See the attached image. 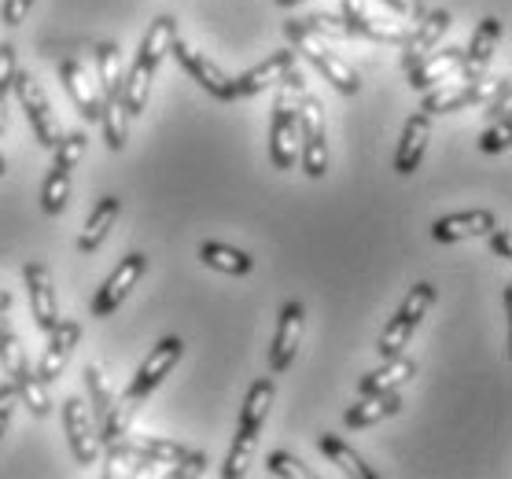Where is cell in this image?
Segmentation results:
<instances>
[{"label": "cell", "instance_id": "obj_8", "mask_svg": "<svg viewBox=\"0 0 512 479\" xmlns=\"http://www.w3.org/2000/svg\"><path fill=\"white\" fill-rule=\"evenodd\" d=\"M170 52H174L177 63H181V67H185V71L192 74V78H196L210 96H214V100H236V82L222 71V67H218V63H214V59H207L203 52H196V48H188L181 37L170 45Z\"/></svg>", "mask_w": 512, "mask_h": 479}, {"label": "cell", "instance_id": "obj_39", "mask_svg": "<svg viewBox=\"0 0 512 479\" xmlns=\"http://www.w3.org/2000/svg\"><path fill=\"white\" fill-rule=\"evenodd\" d=\"M266 468L273 472V476H280V479H314V468L306 465V461H299L295 454H284V450L269 454L266 457Z\"/></svg>", "mask_w": 512, "mask_h": 479}, {"label": "cell", "instance_id": "obj_32", "mask_svg": "<svg viewBox=\"0 0 512 479\" xmlns=\"http://www.w3.org/2000/svg\"><path fill=\"white\" fill-rule=\"evenodd\" d=\"M152 67H144V63H133L129 74L122 78V104H126L129 115H140L144 107H148V89H152Z\"/></svg>", "mask_w": 512, "mask_h": 479}, {"label": "cell", "instance_id": "obj_23", "mask_svg": "<svg viewBox=\"0 0 512 479\" xmlns=\"http://www.w3.org/2000/svg\"><path fill=\"white\" fill-rule=\"evenodd\" d=\"M398 409H402V398L395 391H380V395H361L354 406L343 413V421L350 428H369V424L384 421V417H395Z\"/></svg>", "mask_w": 512, "mask_h": 479}, {"label": "cell", "instance_id": "obj_43", "mask_svg": "<svg viewBox=\"0 0 512 479\" xmlns=\"http://www.w3.org/2000/svg\"><path fill=\"white\" fill-rule=\"evenodd\" d=\"M85 133L78 129V133H67V137H59L56 144V166H63V170H74V166L82 163L85 155Z\"/></svg>", "mask_w": 512, "mask_h": 479}, {"label": "cell", "instance_id": "obj_46", "mask_svg": "<svg viewBox=\"0 0 512 479\" xmlns=\"http://www.w3.org/2000/svg\"><path fill=\"white\" fill-rule=\"evenodd\" d=\"M177 468H170L166 476L170 479H188V476H203L207 472V457L203 454H185L181 461H174Z\"/></svg>", "mask_w": 512, "mask_h": 479}, {"label": "cell", "instance_id": "obj_21", "mask_svg": "<svg viewBox=\"0 0 512 479\" xmlns=\"http://www.w3.org/2000/svg\"><path fill=\"white\" fill-rule=\"evenodd\" d=\"M155 465H163V461L148 457L137 443H129V439H118V443L107 446L104 476H148V472H155Z\"/></svg>", "mask_w": 512, "mask_h": 479}, {"label": "cell", "instance_id": "obj_18", "mask_svg": "<svg viewBox=\"0 0 512 479\" xmlns=\"http://www.w3.org/2000/svg\"><path fill=\"white\" fill-rule=\"evenodd\" d=\"M494 229V214L490 211H465V214H450V218H439L431 225V236L439 244H457V240H472V236H487Z\"/></svg>", "mask_w": 512, "mask_h": 479}, {"label": "cell", "instance_id": "obj_16", "mask_svg": "<svg viewBox=\"0 0 512 479\" xmlns=\"http://www.w3.org/2000/svg\"><path fill=\"white\" fill-rule=\"evenodd\" d=\"M78 339H82V325H78V321H59V325L52 328L48 351H45V358H41V369H37V376H41L45 384H56L59 380V373L67 369L70 354L78 347Z\"/></svg>", "mask_w": 512, "mask_h": 479}, {"label": "cell", "instance_id": "obj_19", "mask_svg": "<svg viewBox=\"0 0 512 479\" xmlns=\"http://www.w3.org/2000/svg\"><path fill=\"white\" fill-rule=\"evenodd\" d=\"M295 67V52H277V56H269L266 63H258L251 67L247 74L236 78V96H258L266 93L269 85H277L284 78V71Z\"/></svg>", "mask_w": 512, "mask_h": 479}, {"label": "cell", "instance_id": "obj_54", "mask_svg": "<svg viewBox=\"0 0 512 479\" xmlns=\"http://www.w3.org/2000/svg\"><path fill=\"white\" fill-rule=\"evenodd\" d=\"M0 177H4V159H0Z\"/></svg>", "mask_w": 512, "mask_h": 479}, {"label": "cell", "instance_id": "obj_27", "mask_svg": "<svg viewBox=\"0 0 512 479\" xmlns=\"http://www.w3.org/2000/svg\"><path fill=\"white\" fill-rule=\"evenodd\" d=\"M122 63H118V45L104 41L96 45V82L104 89V100H122Z\"/></svg>", "mask_w": 512, "mask_h": 479}, {"label": "cell", "instance_id": "obj_29", "mask_svg": "<svg viewBox=\"0 0 512 479\" xmlns=\"http://www.w3.org/2000/svg\"><path fill=\"white\" fill-rule=\"evenodd\" d=\"M12 387H15V395H19V402H23L34 417H48V413H52V398H48V391H45V380L37 373H30V365H26L23 373L12 376Z\"/></svg>", "mask_w": 512, "mask_h": 479}, {"label": "cell", "instance_id": "obj_9", "mask_svg": "<svg viewBox=\"0 0 512 479\" xmlns=\"http://www.w3.org/2000/svg\"><path fill=\"white\" fill-rule=\"evenodd\" d=\"M498 85L501 82H494V78H476V82L450 85V89H439V93L424 96L420 111H424V115H450V111H461V107H472V104L490 100V96L498 93Z\"/></svg>", "mask_w": 512, "mask_h": 479}, {"label": "cell", "instance_id": "obj_41", "mask_svg": "<svg viewBox=\"0 0 512 479\" xmlns=\"http://www.w3.org/2000/svg\"><path fill=\"white\" fill-rule=\"evenodd\" d=\"M409 336H413V328H409L406 321L391 317V325L384 328V336H380V343H376L380 358H395V354H402V347L409 343Z\"/></svg>", "mask_w": 512, "mask_h": 479}, {"label": "cell", "instance_id": "obj_31", "mask_svg": "<svg viewBox=\"0 0 512 479\" xmlns=\"http://www.w3.org/2000/svg\"><path fill=\"white\" fill-rule=\"evenodd\" d=\"M317 446H321V454L328 457V461H332V465H339L343 468V472H347V476H358V479H376V472L369 465H365V461H361L358 454H354V450H350L347 443H343V439H336V435H321V439H317Z\"/></svg>", "mask_w": 512, "mask_h": 479}, {"label": "cell", "instance_id": "obj_25", "mask_svg": "<svg viewBox=\"0 0 512 479\" xmlns=\"http://www.w3.org/2000/svg\"><path fill=\"white\" fill-rule=\"evenodd\" d=\"M177 41V19L174 15H163V19H155L152 26H148V37H144V45H140V63L144 67H159L163 63V56H170V45Z\"/></svg>", "mask_w": 512, "mask_h": 479}, {"label": "cell", "instance_id": "obj_52", "mask_svg": "<svg viewBox=\"0 0 512 479\" xmlns=\"http://www.w3.org/2000/svg\"><path fill=\"white\" fill-rule=\"evenodd\" d=\"M280 8H291V4H299V0H277Z\"/></svg>", "mask_w": 512, "mask_h": 479}, {"label": "cell", "instance_id": "obj_17", "mask_svg": "<svg viewBox=\"0 0 512 479\" xmlns=\"http://www.w3.org/2000/svg\"><path fill=\"white\" fill-rule=\"evenodd\" d=\"M428 137H431V115L417 111V115L406 118V126H402V141H398V155H395V170L398 174H413L424 159V148H428Z\"/></svg>", "mask_w": 512, "mask_h": 479}, {"label": "cell", "instance_id": "obj_37", "mask_svg": "<svg viewBox=\"0 0 512 479\" xmlns=\"http://www.w3.org/2000/svg\"><path fill=\"white\" fill-rule=\"evenodd\" d=\"M435 303V288L431 284H417L413 292L406 295V303H402V310H398V321H406L409 328H417L420 325V317H424V310Z\"/></svg>", "mask_w": 512, "mask_h": 479}, {"label": "cell", "instance_id": "obj_22", "mask_svg": "<svg viewBox=\"0 0 512 479\" xmlns=\"http://www.w3.org/2000/svg\"><path fill=\"white\" fill-rule=\"evenodd\" d=\"M118 214H122V199L118 196H104L100 203H96L93 211H89V218H85V233L78 236V251H96V247L104 244L107 233H111V225L118 222Z\"/></svg>", "mask_w": 512, "mask_h": 479}, {"label": "cell", "instance_id": "obj_6", "mask_svg": "<svg viewBox=\"0 0 512 479\" xmlns=\"http://www.w3.org/2000/svg\"><path fill=\"white\" fill-rule=\"evenodd\" d=\"M343 23H347L350 34L373 37V41H384V45H402L409 37L406 23L369 12V0H343Z\"/></svg>", "mask_w": 512, "mask_h": 479}, {"label": "cell", "instance_id": "obj_5", "mask_svg": "<svg viewBox=\"0 0 512 479\" xmlns=\"http://www.w3.org/2000/svg\"><path fill=\"white\" fill-rule=\"evenodd\" d=\"M148 273V255H140V251H133V255H126L122 262H118V269L107 277V284L96 292L93 299V310L89 314L93 317H111L118 310V306L126 303V295L133 292V284L140 281Z\"/></svg>", "mask_w": 512, "mask_h": 479}, {"label": "cell", "instance_id": "obj_11", "mask_svg": "<svg viewBox=\"0 0 512 479\" xmlns=\"http://www.w3.org/2000/svg\"><path fill=\"white\" fill-rule=\"evenodd\" d=\"M23 277H26V288H30V310H34L37 328L52 332V328L59 325L52 273H48V266H41V262H26V266H23Z\"/></svg>", "mask_w": 512, "mask_h": 479}, {"label": "cell", "instance_id": "obj_10", "mask_svg": "<svg viewBox=\"0 0 512 479\" xmlns=\"http://www.w3.org/2000/svg\"><path fill=\"white\" fill-rule=\"evenodd\" d=\"M181 354H185V343L177 336H166L159 347H155L152 354H148V362L140 365L137 376H133V384L126 387V395L129 398H144V395H152L155 387L163 384V376L174 369L177 362H181Z\"/></svg>", "mask_w": 512, "mask_h": 479}, {"label": "cell", "instance_id": "obj_49", "mask_svg": "<svg viewBox=\"0 0 512 479\" xmlns=\"http://www.w3.org/2000/svg\"><path fill=\"white\" fill-rule=\"evenodd\" d=\"M19 406V395H15V387H0V435L8 432V421H12V409Z\"/></svg>", "mask_w": 512, "mask_h": 479}, {"label": "cell", "instance_id": "obj_12", "mask_svg": "<svg viewBox=\"0 0 512 479\" xmlns=\"http://www.w3.org/2000/svg\"><path fill=\"white\" fill-rule=\"evenodd\" d=\"M450 23H454V19H450V12H443V8L424 15V19L413 26V34L402 41V45H406V52H402V67L409 71V67H417L424 56H431V52L439 48V41H443V34L450 30Z\"/></svg>", "mask_w": 512, "mask_h": 479}, {"label": "cell", "instance_id": "obj_20", "mask_svg": "<svg viewBox=\"0 0 512 479\" xmlns=\"http://www.w3.org/2000/svg\"><path fill=\"white\" fill-rule=\"evenodd\" d=\"M461 52L465 48H435L431 56H424L417 67H409V89H431L435 82H443L461 67Z\"/></svg>", "mask_w": 512, "mask_h": 479}, {"label": "cell", "instance_id": "obj_26", "mask_svg": "<svg viewBox=\"0 0 512 479\" xmlns=\"http://www.w3.org/2000/svg\"><path fill=\"white\" fill-rule=\"evenodd\" d=\"M269 406H273V380L262 376V380H255L251 391H247V402H244V409H240V432L258 435V428H262L269 417Z\"/></svg>", "mask_w": 512, "mask_h": 479}, {"label": "cell", "instance_id": "obj_51", "mask_svg": "<svg viewBox=\"0 0 512 479\" xmlns=\"http://www.w3.org/2000/svg\"><path fill=\"white\" fill-rule=\"evenodd\" d=\"M8 306H12V295H8V292H4V288H0V314H4Z\"/></svg>", "mask_w": 512, "mask_h": 479}, {"label": "cell", "instance_id": "obj_24", "mask_svg": "<svg viewBox=\"0 0 512 479\" xmlns=\"http://www.w3.org/2000/svg\"><path fill=\"white\" fill-rule=\"evenodd\" d=\"M413 376H417V362H413V358H402V354H395V358H387L384 369H376V373H369L365 380H361V395L395 391V387H402L406 380H413Z\"/></svg>", "mask_w": 512, "mask_h": 479}, {"label": "cell", "instance_id": "obj_42", "mask_svg": "<svg viewBox=\"0 0 512 479\" xmlns=\"http://www.w3.org/2000/svg\"><path fill=\"white\" fill-rule=\"evenodd\" d=\"M15 45L12 41H4L0 45V133L8 129V118H4V100H8V89H12V78H15Z\"/></svg>", "mask_w": 512, "mask_h": 479}, {"label": "cell", "instance_id": "obj_30", "mask_svg": "<svg viewBox=\"0 0 512 479\" xmlns=\"http://www.w3.org/2000/svg\"><path fill=\"white\" fill-rule=\"evenodd\" d=\"M133 409H137V398L115 395L111 409H107L104 421H100V446H111V443H118V439H126L129 421H133Z\"/></svg>", "mask_w": 512, "mask_h": 479}, {"label": "cell", "instance_id": "obj_28", "mask_svg": "<svg viewBox=\"0 0 512 479\" xmlns=\"http://www.w3.org/2000/svg\"><path fill=\"white\" fill-rule=\"evenodd\" d=\"M199 258H203L210 269H222L229 277H244V273H251V266H255V258L247 255V251H236V247H229V244H214V240L199 247Z\"/></svg>", "mask_w": 512, "mask_h": 479}, {"label": "cell", "instance_id": "obj_35", "mask_svg": "<svg viewBox=\"0 0 512 479\" xmlns=\"http://www.w3.org/2000/svg\"><path fill=\"white\" fill-rule=\"evenodd\" d=\"M255 450H258V435H251V432H236L233 454H229V461H225L222 476H225V479H240V476H247V465L255 461Z\"/></svg>", "mask_w": 512, "mask_h": 479}, {"label": "cell", "instance_id": "obj_4", "mask_svg": "<svg viewBox=\"0 0 512 479\" xmlns=\"http://www.w3.org/2000/svg\"><path fill=\"white\" fill-rule=\"evenodd\" d=\"M59 82L67 85L70 100H74V107H78V115H82L85 122H100V115H104V89H100L96 74L89 71L85 63L63 59V63H59Z\"/></svg>", "mask_w": 512, "mask_h": 479}, {"label": "cell", "instance_id": "obj_53", "mask_svg": "<svg viewBox=\"0 0 512 479\" xmlns=\"http://www.w3.org/2000/svg\"><path fill=\"white\" fill-rule=\"evenodd\" d=\"M4 328H8V325H4V317H0V332H4Z\"/></svg>", "mask_w": 512, "mask_h": 479}, {"label": "cell", "instance_id": "obj_50", "mask_svg": "<svg viewBox=\"0 0 512 479\" xmlns=\"http://www.w3.org/2000/svg\"><path fill=\"white\" fill-rule=\"evenodd\" d=\"M490 247L498 251L501 258H509L512 255V240H509V233H498V229H490Z\"/></svg>", "mask_w": 512, "mask_h": 479}, {"label": "cell", "instance_id": "obj_47", "mask_svg": "<svg viewBox=\"0 0 512 479\" xmlns=\"http://www.w3.org/2000/svg\"><path fill=\"white\" fill-rule=\"evenodd\" d=\"M380 4H387L391 12H398L402 19H409V23L417 26L424 15H428V8H424V0H380Z\"/></svg>", "mask_w": 512, "mask_h": 479}, {"label": "cell", "instance_id": "obj_33", "mask_svg": "<svg viewBox=\"0 0 512 479\" xmlns=\"http://www.w3.org/2000/svg\"><path fill=\"white\" fill-rule=\"evenodd\" d=\"M85 387H89V413H93V421L100 424L104 413L111 409V402H115V387L107 380L104 365H85Z\"/></svg>", "mask_w": 512, "mask_h": 479}, {"label": "cell", "instance_id": "obj_2", "mask_svg": "<svg viewBox=\"0 0 512 479\" xmlns=\"http://www.w3.org/2000/svg\"><path fill=\"white\" fill-rule=\"evenodd\" d=\"M12 89H15V96H19V104H23L26 118H30V129H34L37 144L56 148L59 144V118H56V111H52V104H48L41 82L30 78V71H15Z\"/></svg>", "mask_w": 512, "mask_h": 479}, {"label": "cell", "instance_id": "obj_40", "mask_svg": "<svg viewBox=\"0 0 512 479\" xmlns=\"http://www.w3.org/2000/svg\"><path fill=\"white\" fill-rule=\"evenodd\" d=\"M137 446L148 457L163 461V465H174V461H181V457L188 454V450L181 443H177V439H159V435H144V439H137Z\"/></svg>", "mask_w": 512, "mask_h": 479}, {"label": "cell", "instance_id": "obj_44", "mask_svg": "<svg viewBox=\"0 0 512 479\" xmlns=\"http://www.w3.org/2000/svg\"><path fill=\"white\" fill-rule=\"evenodd\" d=\"M483 152H509L512 144V122H494V126L483 133Z\"/></svg>", "mask_w": 512, "mask_h": 479}, {"label": "cell", "instance_id": "obj_14", "mask_svg": "<svg viewBox=\"0 0 512 479\" xmlns=\"http://www.w3.org/2000/svg\"><path fill=\"white\" fill-rule=\"evenodd\" d=\"M303 321H306L303 303H288V306H284V314H280V328H277V339H273V351H269V373H284V369L295 362L299 339H303Z\"/></svg>", "mask_w": 512, "mask_h": 479}, {"label": "cell", "instance_id": "obj_3", "mask_svg": "<svg viewBox=\"0 0 512 479\" xmlns=\"http://www.w3.org/2000/svg\"><path fill=\"white\" fill-rule=\"evenodd\" d=\"M299 163L310 177H325L328 141H325V107L306 96L299 107Z\"/></svg>", "mask_w": 512, "mask_h": 479}, {"label": "cell", "instance_id": "obj_48", "mask_svg": "<svg viewBox=\"0 0 512 479\" xmlns=\"http://www.w3.org/2000/svg\"><path fill=\"white\" fill-rule=\"evenodd\" d=\"M30 4H34V0H4V8H0V19H4L8 26H19L26 15H30Z\"/></svg>", "mask_w": 512, "mask_h": 479}, {"label": "cell", "instance_id": "obj_7", "mask_svg": "<svg viewBox=\"0 0 512 479\" xmlns=\"http://www.w3.org/2000/svg\"><path fill=\"white\" fill-rule=\"evenodd\" d=\"M63 428H67L70 450L82 465H96L100 457V428H96L93 413L82 398H67L63 402Z\"/></svg>", "mask_w": 512, "mask_h": 479}, {"label": "cell", "instance_id": "obj_34", "mask_svg": "<svg viewBox=\"0 0 512 479\" xmlns=\"http://www.w3.org/2000/svg\"><path fill=\"white\" fill-rule=\"evenodd\" d=\"M104 129H107V148L111 152H122L126 148V133H129V111L122 100H104Z\"/></svg>", "mask_w": 512, "mask_h": 479}, {"label": "cell", "instance_id": "obj_45", "mask_svg": "<svg viewBox=\"0 0 512 479\" xmlns=\"http://www.w3.org/2000/svg\"><path fill=\"white\" fill-rule=\"evenodd\" d=\"M487 115L494 118V122H512V89H509V82L498 85V93H494V100H490Z\"/></svg>", "mask_w": 512, "mask_h": 479}, {"label": "cell", "instance_id": "obj_15", "mask_svg": "<svg viewBox=\"0 0 512 479\" xmlns=\"http://www.w3.org/2000/svg\"><path fill=\"white\" fill-rule=\"evenodd\" d=\"M501 41V19H494V15H487L483 23L476 26V34H472V48L468 52H461V78L465 82H476V78H483V71L490 67V59H494V48H498Z\"/></svg>", "mask_w": 512, "mask_h": 479}, {"label": "cell", "instance_id": "obj_36", "mask_svg": "<svg viewBox=\"0 0 512 479\" xmlns=\"http://www.w3.org/2000/svg\"><path fill=\"white\" fill-rule=\"evenodd\" d=\"M67 196H70V170L52 166V174H48L45 188H41V207H45V214L63 211V207H67Z\"/></svg>", "mask_w": 512, "mask_h": 479}, {"label": "cell", "instance_id": "obj_38", "mask_svg": "<svg viewBox=\"0 0 512 479\" xmlns=\"http://www.w3.org/2000/svg\"><path fill=\"white\" fill-rule=\"evenodd\" d=\"M299 26H303V30H310L314 37H328V41H343V37H350L347 23H343V19H336V15H328V12L306 15V19H299Z\"/></svg>", "mask_w": 512, "mask_h": 479}, {"label": "cell", "instance_id": "obj_1", "mask_svg": "<svg viewBox=\"0 0 512 479\" xmlns=\"http://www.w3.org/2000/svg\"><path fill=\"white\" fill-rule=\"evenodd\" d=\"M284 34L295 41V48L303 52L310 63H314L317 71L325 74V82H332L339 89V93H347V96H354L361 89V78H358V71L350 67V63H343V59L336 56V52H328L325 45H321V37H314L310 30H303L299 26V19H291V23H284Z\"/></svg>", "mask_w": 512, "mask_h": 479}, {"label": "cell", "instance_id": "obj_13", "mask_svg": "<svg viewBox=\"0 0 512 479\" xmlns=\"http://www.w3.org/2000/svg\"><path fill=\"white\" fill-rule=\"evenodd\" d=\"M295 159H299V115L273 107V122H269V163H273V170H291Z\"/></svg>", "mask_w": 512, "mask_h": 479}]
</instances>
